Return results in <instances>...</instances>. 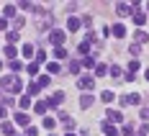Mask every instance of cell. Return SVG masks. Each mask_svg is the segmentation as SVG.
<instances>
[{"label":"cell","instance_id":"6da1fadb","mask_svg":"<svg viewBox=\"0 0 149 136\" xmlns=\"http://www.w3.org/2000/svg\"><path fill=\"white\" fill-rule=\"evenodd\" d=\"M0 85H3L8 92H21V82H18L15 77H3V82H0Z\"/></svg>","mask_w":149,"mask_h":136},{"label":"cell","instance_id":"7a4b0ae2","mask_svg":"<svg viewBox=\"0 0 149 136\" xmlns=\"http://www.w3.org/2000/svg\"><path fill=\"white\" fill-rule=\"evenodd\" d=\"M49 41L57 44V49H62V44H64V33H62V31H52V33H49Z\"/></svg>","mask_w":149,"mask_h":136},{"label":"cell","instance_id":"3957f363","mask_svg":"<svg viewBox=\"0 0 149 136\" xmlns=\"http://www.w3.org/2000/svg\"><path fill=\"white\" fill-rule=\"evenodd\" d=\"M139 100H141V98H139V92H129V95H126L121 103H123V105H136Z\"/></svg>","mask_w":149,"mask_h":136},{"label":"cell","instance_id":"277c9868","mask_svg":"<svg viewBox=\"0 0 149 136\" xmlns=\"http://www.w3.org/2000/svg\"><path fill=\"white\" fill-rule=\"evenodd\" d=\"M77 85H80V87H82V90H90V87H93V85H95V80H93V77H80V80H77Z\"/></svg>","mask_w":149,"mask_h":136},{"label":"cell","instance_id":"5b68a950","mask_svg":"<svg viewBox=\"0 0 149 136\" xmlns=\"http://www.w3.org/2000/svg\"><path fill=\"white\" fill-rule=\"evenodd\" d=\"M131 18H134V23H136V26H144V23H147V15H144V13H139V10H134V15H131Z\"/></svg>","mask_w":149,"mask_h":136},{"label":"cell","instance_id":"8992f818","mask_svg":"<svg viewBox=\"0 0 149 136\" xmlns=\"http://www.w3.org/2000/svg\"><path fill=\"white\" fill-rule=\"evenodd\" d=\"M62 98H64V92H54V95H52V98H49V105H59V103H62Z\"/></svg>","mask_w":149,"mask_h":136},{"label":"cell","instance_id":"52a82bcc","mask_svg":"<svg viewBox=\"0 0 149 136\" xmlns=\"http://www.w3.org/2000/svg\"><path fill=\"white\" fill-rule=\"evenodd\" d=\"M105 116H108V121H116V123H118V121H123V116H121L118 110H108Z\"/></svg>","mask_w":149,"mask_h":136},{"label":"cell","instance_id":"ba28073f","mask_svg":"<svg viewBox=\"0 0 149 136\" xmlns=\"http://www.w3.org/2000/svg\"><path fill=\"white\" fill-rule=\"evenodd\" d=\"M93 100H95L93 95H82V98H80V105H82V108H90V105H93Z\"/></svg>","mask_w":149,"mask_h":136},{"label":"cell","instance_id":"9c48e42d","mask_svg":"<svg viewBox=\"0 0 149 136\" xmlns=\"http://www.w3.org/2000/svg\"><path fill=\"white\" fill-rule=\"evenodd\" d=\"M3 134H5V136H18V134H15V128H13V123H3Z\"/></svg>","mask_w":149,"mask_h":136},{"label":"cell","instance_id":"30bf717a","mask_svg":"<svg viewBox=\"0 0 149 136\" xmlns=\"http://www.w3.org/2000/svg\"><path fill=\"white\" fill-rule=\"evenodd\" d=\"M15 123H21V126H29V116H26V113H15Z\"/></svg>","mask_w":149,"mask_h":136},{"label":"cell","instance_id":"8fae6325","mask_svg":"<svg viewBox=\"0 0 149 136\" xmlns=\"http://www.w3.org/2000/svg\"><path fill=\"white\" fill-rule=\"evenodd\" d=\"M116 10H118L121 15H129V13H131V8H129L126 3H118V5H116Z\"/></svg>","mask_w":149,"mask_h":136},{"label":"cell","instance_id":"7c38bea8","mask_svg":"<svg viewBox=\"0 0 149 136\" xmlns=\"http://www.w3.org/2000/svg\"><path fill=\"white\" fill-rule=\"evenodd\" d=\"M15 54H18V51H15V46H13V44L5 46V57H8V59H15Z\"/></svg>","mask_w":149,"mask_h":136},{"label":"cell","instance_id":"4fadbf2b","mask_svg":"<svg viewBox=\"0 0 149 136\" xmlns=\"http://www.w3.org/2000/svg\"><path fill=\"white\" fill-rule=\"evenodd\" d=\"M111 33H113V36H123V33H126V28H123L121 23H116V26L111 28Z\"/></svg>","mask_w":149,"mask_h":136},{"label":"cell","instance_id":"5bb4252c","mask_svg":"<svg viewBox=\"0 0 149 136\" xmlns=\"http://www.w3.org/2000/svg\"><path fill=\"white\" fill-rule=\"evenodd\" d=\"M8 67H10L13 72H21V69H23V64H21V62H15V59H10V62H8Z\"/></svg>","mask_w":149,"mask_h":136},{"label":"cell","instance_id":"9a60e30c","mask_svg":"<svg viewBox=\"0 0 149 136\" xmlns=\"http://www.w3.org/2000/svg\"><path fill=\"white\" fill-rule=\"evenodd\" d=\"M67 26H70V31H77V28H80V21H77V18L72 15V18L67 21Z\"/></svg>","mask_w":149,"mask_h":136},{"label":"cell","instance_id":"2e32d148","mask_svg":"<svg viewBox=\"0 0 149 136\" xmlns=\"http://www.w3.org/2000/svg\"><path fill=\"white\" fill-rule=\"evenodd\" d=\"M5 39H8V44H15V41H18V33H15V31H8Z\"/></svg>","mask_w":149,"mask_h":136},{"label":"cell","instance_id":"e0dca14e","mask_svg":"<svg viewBox=\"0 0 149 136\" xmlns=\"http://www.w3.org/2000/svg\"><path fill=\"white\" fill-rule=\"evenodd\" d=\"M105 136H118V128L116 126H105Z\"/></svg>","mask_w":149,"mask_h":136},{"label":"cell","instance_id":"ac0fdd59","mask_svg":"<svg viewBox=\"0 0 149 136\" xmlns=\"http://www.w3.org/2000/svg\"><path fill=\"white\" fill-rule=\"evenodd\" d=\"M23 57H33V44H26V46H23Z\"/></svg>","mask_w":149,"mask_h":136},{"label":"cell","instance_id":"d6986e66","mask_svg":"<svg viewBox=\"0 0 149 136\" xmlns=\"http://www.w3.org/2000/svg\"><path fill=\"white\" fill-rule=\"evenodd\" d=\"M136 69H139V59H131V62H129V72H131V75H134Z\"/></svg>","mask_w":149,"mask_h":136},{"label":"cell","instance_id":"ffe728a7","mask_svg":"<svg viewBox=\"0 0 149 136\" xmlns=\"http://www.w3.org/2000/svg\"><path fill=\"white\" fill-rule=\"evenodd\" d=\"M46 69H49V72H54V75H57V72H59V64H57V62H49V64H46Z\"/></svg>","mask_w":149,"mask_h":136},{"label":"cell","instance_id":"44dd1931","mask_svg":"<svg viewBox=\"0 0 149 136\" xmlns=\"http://www.w3.org/2000/svg\"><path fill=\"white\" fill-rule=\"evenodd\" d=\"M136 41H139V44H144V41H149V36L144 33V31H139V33H136Z\"/></svg>","mask_w":149,"mask_h":136},{"label":"cell","instance_id":"7402d4cb","mask_svg":"<svg viewBox=\"0 0 149 136\" xmlns=\"http://www.w3.org/2000/svg\"><path fill=\"white\" fill-rule=\"evenodd\" d=\"M18 105H21V108H29V105H31V98H29V95H26V98H21V100H18Z\"/></svg>","mask_w":149,"mask_h":136},{"label":"cell","instance_id":"603a6c76","mask_svg":"<svg viewBox=\"0 0 149 136\" xmlns=\"http://www.w3.org/2000/svg\"><path fill=\"white\" fill-rule=\"evenodd\" d=\"M100 98H103L105 103H111V100H113V92H111V90H105V92H103V95H100Z\"/></svg>","mask_w":149,"mask_h":136},{"label":"cell","instance_id":"cb8c5ba5","mask_svg":"<svg viewBox=\"0 0 149 136\" xmlns=\"http://www.w3.org/2000/svg\"><path fill=\"white\" fill-rule=\"evenodd\" d=\"M54 57H57V59H64V57H67V51H64V49H57V51H54Z\"/></svg>","mask_w":149,"mask_h":136},{"label":"cell","instance_id":"d4e9b609","mask_svg":"<svg viewBox=\"0 0 149 136\" xmlns=\"http://www.w3.org/2000/svg\"><path fill=\"white\" fill-rule=\"evenodd\" d=\"M95 72H98V75H105V72H108V67H105V64H98V67H95Z\"/></svg>","mask_w":149,"mask_h":136},{"label":"cell","instance_id":"484cf974","mask_svg":"<svg viewBox=\"0 0 149 136\" xmlns=\"http://www.w3.org/2000/svg\"><path fill=\"white\" fill-rule=\"evenodd\" d=\"M36 85H39V87H46V85H49V77H39V82H36Z\"/></svg>","mask_w":149,"mask_h":136},{"label":"cell","instance_id":"4316f807","mask_svg":"<svg viewBox=\"0 0 149 136\" xmlns=\"http://www.w3.org/2000/svg\"><path fill=\"white\" fill-rule=\"evenodd\" d=\"M111 75H113V77H121V67H116V64H113V67H111Z\"/></svg>","mask_w":149,"mask_h":136},{"label":"cell","instance_id":"83f0119b","mask_svg":"<svg viewBox=\"0 0 149 136\" xmlns=\"http://www.w3.org/2000/svg\"><path fill=\"white\" fill-rule=\"evenodd\" d=\"M29 92H31V95H36V92H39V85H36V82H31V85H29Z\"/></svg>","mask_w":149,"mask_h":136},{"label":"cell","instance_id":"f1b7e54d","mask_svg":"<svg viewBox=\"0 0 149 136\" xmlns=\"http://www.w3.org/2000/svg\"><path fill=\"white\" fill-rule=\"evenodd\" d=\"M5 15H15V5H5Z\"/></svg>","mask_w":149,"mask_h":136},{"label":"cell","instance_id":"f546056e","mask_svg":"<svg viewBox=\"0 0 149 136\" xmlns=\"http://www.w3.org/2000/svg\"><path fill=\"white\" fill-rule=\"evenodd\" d=\"M80 51H82V54H85V51H90V41H82V44H80Z\"/></svg>","mask_w":149,"mask_h":136},{"label":"cell","instance_id":"4dcf8cb0","mask_svg":"<svg viewBox=\"0 0 149 136\" xmlns=\"http://www.w3.org/2000/svg\"><path fill=\"white\" fill-rule=\"evenodd\" d=\"M82 64H85V67H93V64H95V57H85V62H82Z\"/></svg>","mask_w":149,"mask_h":136},{"label":"cell","instance_id":"1f68e13d","mask_svg":"<svg viewBox=\"0 0 149 136\" xmlns=\"http://www.w3.org/2000/svg\"><path fill=\"white\" fill-rule=\"evenodd\" d=\"M33 108H36V113H44V110H46V103H36Z\"/></svg>","mask_w":149,"mask_h":136},{"label":"cell","instance_id":"d6a6232c","mask_svg":"<svg viewBox=\"0 0 149 136\" xmlns=\"http://www.w3.org/2000/svg\"><path fill=\"white\" fill-rule=\"evenodd\" d=\"M29 72H31V75H36V72H39V64H36V62H33V64H29Z\"/></svg>","mask_w":149,"mask_h":136},{"label":"cell","instance_id":"836d02e7","mask_svg":"<svg viewBox=\"0 0 149 136\" xmlns=\"http://www.w3.org/2000/svg\"><path fill=\"white\" fill-rule=\"evenodd\" d=\"M44 59H46V54H44V51H39V54H36V64H41Z\"/></svg>","mask_w":149,"mask_h":136},{"label":"cell","instance_id":"e575fe53","mask_svg":"<svg viewBox=\"0 0 149 136\" xmlns=\"http://www.w3.org/2000/svg\"><path fill=\"white\" fill-rule=\"evenodd\" d=\"M44 126L46 128H54V118H44Z\"/></svg>","mask_w":149,"mask_h":136},{"label":"cell","instance_id":"d590c367","mask_svg":"<svg viewBox=\"0 0 149 136\" xmlns=\"http://www.w3.org/2000/svg\"><path fill=\"white\" fill-rule=\"evenodd\" d=\"M36 134H39V131H36V128H31V126H29V128H26V134H23V136H36Z\"/></svg>","mask_w":149,"mask_h":136},{"label":"cell","instance_id":"8d00e7d4","mask_svg":"<svg viewBox=\"0 0 149 136\" xmlns=\"http://www.w3.org/2000/svg\"><path fill=\"white\" fill-rule=\"evenodd\" d=\"M5 26H8V21H5V18H0V28H5Z\"/></svg>","mask_w":149,"mask_h":136},{"label":"cell","instance_id":"74e56055","mask_svg":"<svg viewBox=\"0 0 149 136\" xmlns=\"http://www.w3.org/2000/svg\"><path fill=\"white\" fill-rule=\"evenodd\" d=\"M0 118H5V105H0Z\"/></svg>","mask_w":149,"mask_h":136},{"label":"cell","instance_id":"f35d334b","mask_svg":"<svg viewBox=\"0 0 149 136\" xmlns=\"http://www.w3.org/2000/svg\"><path fill=\"white\" fill-rule=\"evenodd\" d=\"M147 80H149V69H147Z\"/></svg>","mask_w":149,"mask_h":136},{"label":"cell","instance_id":"ab89813d","mask_svg":"<svg viewBox=\"0 0 149 136\" xmlns=\"http://www.w3.org/2000/svg\"><path fill=\"white\" fill-rule=\"evenodd\" d=\"M0 67H3V64H0Z\"/></svg>","mask_w":149,"mask_h":136}]
</instances>
